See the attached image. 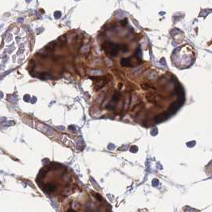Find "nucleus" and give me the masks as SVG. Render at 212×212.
Segmentation results:
<instances>
[{
    "mask_svg": "<svg viewBox=\"0 0 212 212\" xmlns=\"http://www.w3.org/2000/svg\"><path fill=\"white\" fill-rule=\"evenodd\" d=\"M37 183L46 195L51 198L65 199L77 191L74 175L66 166L52 163L39 172Z\"/></svg>",
    "mask_w": 212,
    "mask_h": 212,
    "instance_id": "obj_1",
    "label": "nucleus"
}]
</instances>
